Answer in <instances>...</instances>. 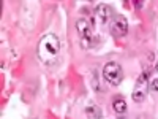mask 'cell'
<instances>
[{
	"label": "cell",
	"instance_id": "obj_2",
	"mask_svg": "<svg viewBox=\"0 0 158 119\" xmlns=\"http://www.w3.org/2000/svg\"><path fill=\"white\" fill-rule=\"evenodd\" d=\"M76 30L81 38V46L82 48H92L97 43V38L94 37V29H92V24L89 19L81 18L76 21Z\"/></svg>",
	"mask_w": 158,
	"mask_h": 119
},
{
	"label": "cell",
	"instance_id": "obj_7",
	"mask_svg": "<svg viewBox=\"0 0 158 119\" xmlns=\"http://www.w3.org/2000/svg\"><path fill=\"white\" fill-rule=\"evenodd\" d=\"M112 107H114L115 113L125 114V111H127V102H125V99H122V97H115L114 102H112Z\"/></svg>",
	"mask_w": 158,
	"mask_h": 119
},
{
	"label": "cell",
	"instance_id": "obj_10",
	"mask_svg": "<svg viewBox=\"0 0 158 119\" xmlns=\"http://www.w3.org/2000/svg\"><path fill=\"white\" fill-rule=\"evenodd\" d=\"M118 119H127L125 116H118Z\"/></svg>",
	"mask_w": 158,
	"mask_h": 119
},
{
	"label": "cell",
	"instance_id": "obj_6",
	"mask_svg": "<svg viewBox=\"0 0 158 119\" xmlns=\"http://www.w3.org/2000/svg\"><path fill=\"white\" fill-rule=\"evenodd\" d=\"M97 18H98V21H100L101 24H104V25L109 24L111 19L114 18L112 8H111L109 5H104V3L98 5V8H97Z\"/></svg>",
	"mask_w": 158,
	"mask_h": 119
},
{
	"label": "cell",
	"instance_id": "obj_5",
	"mask_svg": "<svg viewBox=\"0 0 158 119\" xmlns=\"http://www.w3.org/2000/svg\"><path fill=\"white\" fill-rule=\"evenodd\" d=\"M146 81H147V73H142L141 76H139V79H138V84H136V87H135V92L131 94V97H133V100L136 102V103H139V102H142L144 99H146Z\"/></svg>",
	"mask_w": 158,
	"mask_h": 119
},
{
	"label": "cell",
	"instance_id": "obj_3",
	"mask_svg": "<svg viewBox=\"0 0 158 119\" xmlns=\"http://www.w3.org/2000/svg\"><path fill=\"white\" fill-rule=\"evenodd\" d=\"M103 78L111 84V86H118L123 81V72L122 67L117 62H108L103 67Z\"/></svg>",
	"mask_w": 158,
	"mask_h": 119
},
{
	"label": "cell",
	"instance_id": "obj_11",
	"mask_svg": "<svg viewBox=\"0 0 158 119\" xmlns=\"http://www.w3.org/2000/svg\"><path fill=\"white\" fill-rule=\"evenodd\" d=\"M156 70H158V62H156Z\"/></svg>",
	"mask_w": 158,
	"mask_h": 119
},
{
	"label": "cell",
	"instance_id": "obj_4",
	"mask_svg": "<svg viewBox=\"0 0 158 119\" xmlns=\"http://www.w3.org/2000/svg\"><path fill=\"white\" fill-rule=\"evenodd\" d=\"M109 32L114 37H117V38L125 37L127 32H128V21H127V18L122 16V15H114V18L109 22Z\"/></svg>",
	"mask_w": 158,
	"mask_h": 119
},
{
	"label": "cell",
	"instance_id": "obj_8",
	"mask_svg": "<svg viewBox=\"0 0 158 119\" xmlns=\"http://www.w3.org/2000/svg\"><path fill=\"white\" fill-rule=\"evenodd\" d=\"M85 113L92 117V119H101V110L98 108V107H95V105H90V107H87L85 108Z\"/></svg>",
	"mask_w": 158,
	"mask_h": 119
},
{
	"label": "cell",
	"instance_id": "obj_1",
	"mask_svg": "<svg viewBox=\"0 0 158 119\" xmlns=\"http://www.w3.org/2000/svg\"><path fill=\"white\" fill-rule=\"evenodd\" d=\"M60 54V40L54 33L44 35L38 43V57L44 64H52Z\"/></svg>",
	"mask_w": 158,
	"mask_h": 119
},
{
	"label": "cell",
	"instance_id": "obj_9",
	"mask_svg": "<svg viewBox=\"0 0 158 119\" xmlns=\"http://www.w3.org/2000/svg\"><path fill=\"white\" fill-rule=\"evenodd\" d=\"M150 87H152V90H156L158 92V78H155L153 81L150 83Z\"/></svg>",
	"mask_w": 158,
	"mask_h": 119
}]
</instances>
